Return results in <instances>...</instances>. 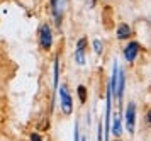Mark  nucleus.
Instances as JSON below:
<instances>
[{
    "label": "nucleus",
    "mask_w": 151,
    "mask_h": 141,
    "mask_svg": "<svg viewBox=\"0 0 151 141\" xmlns=\"http://www.w3.org/2000/svg\"><path fill=\"white\" fill-rule=\"evenodd\" d=\"M87 4H88V7H95L97 0H87Z\"/></svg>",
    "instance_id": "nucleus-14"
},
{
    "label": "nucleus",
    "mask_w": 151,
    "mask_h": 141,
    "mask_svg": "<svg viewBox=\"0 0 151 141\" xmlns=\"http://www.w3.org/2000/svg\"><path fill=\"white\" fill-rule=\"evenodd\" d=\"M92 46H93V51H95V54H100V53H102L104 44H102V41H100V39H93Z\"/></svg>",
    "instance_id": "nucleus-12"
},
{
    "label": "nucleus",
    "mask_w": 151,
    "mask_h": 141,
    "mask_svg": "<svg viewBox=\"0 0 151 141\" xmlns=\"http://www.w3.org/2000/svg\"><path fill=\"white\" fill-rule=\"evenodd\" d=\"M121 116H116L114 117V122H110V131L114 136H121Z\"/></svg>",
    "instance_id": "nucleus-9"
},
{
    "label": "nucleus",
    "mask_w": 151,
    "mask_h": 141,
    "mask_svg": "<svg viewBox=\"0 0 151 141\" xmlns=\"http://www.w3.org/2000/svg\"><path fill=\"white\" fill-rule=\"evenodd\" d=\"M116 141H121V140H116Z\"/></svg>",
    "instance_id": "nucleus-15"
},
{
    "label": "nucleus",
    "mask_w": 151,
    "mask_h": 141,
    "mask_svg": "<svg viewBox=\"0 0 151 141\" xmlns=\"http://www.w3.org/2000/svg\"><path fill=\"white\" fill-rule=\"evenodd\" d=\"M85 44H87V38H82L78 41V46H76V51H75V61L80 67L85 65Z\"/></svg>",
    "instance_id": "nucleus-7"
},
{
    "label": "nucleus",
    "mask_w": 151,
    "mask_h": 141,
    "mask_svg": "<svg viewBox=\"0 0 151 141\" xmlns=\"http://www.w3.org/2000/svg\"><path fill=\"white\" fill-rule=\"evenodd\" d=\"M58 92H60V101H61V109L65 114H71L73 112V101L66 85H58Z\"/></svg>",
    "instance_id": "nucleus-1"
},
{
    "label": "nucleus",
    "mask_w": 151,
    "mask_h": 141,
    "mask_svg": "<svg viewBox=\"0 0 151 141\" xmlns=\"http://www.w3.org/2000/svg\"><path fill=\"white\" fill-rule=\"evenodd\" d=\"M124 85H126V73L124 70H117V78H116V90H114V97L122 101L124 95Z\"/></svg>",
    "instance_id": "nucleus-5"
},
{
    "label": "nucleus",
    "mask_w": 151,
    "mask_h": 141,
    "mask_svg": "<svg viewBox=\"0 0 151 141\" xmlns=\"http://www.w3.org/2000/svg\"><path fill=\"white\" fill-rule=\"evenodd\" d=\"M39 44L42 49H49L53 44V33H51L48 24H42L39 27Z\"/></svg>",
    "instance_id": "nucleus-2"
},
{
    "label": "nucleus",
    "mask_w": 151,
    "mask_h": 141,
    "mask_svg": "<svg viewBox=\"0 0 151 141\" xmlns=\"http://www.w3.org/2000/svg\"><path fill=\"white\" fill-rule=\"evenodd\" d=\"M58 78H60V60H55V78H53V94L58 90Z\"/></svg>",
    "instance_id": "nucleus-10"
},
{
    "label": "nucleus",
    "mask_w": 151,
    "mask_h": 141,
    "mask_svg": "<svg viewBox=\"0 0 151 141\" xmlns=\"http://www.w3.org/2000/svg\"><path fill=\"white\" fill-rule=\"evenodd\" d=\"M126 128L131 134L134 133V128H136V104L134 102H129L126 107Z\"/></svg>",
    "instance_id": "nucleus-4"
},
{
    "label": "nucleus",
    "mask_w": 151,
    "mask_h": 141,
    "mask_svg": "<svg viewBox=\"0 0 151 141\" xmlns=\"http://www.w3.org/2000/svg\"><path fill=\"white\" fill-rule=\"evenodd\" d=\"M116 36H117V39H127L131 36V27L127 24H121V26L117 27Z\"/></svg>",
    "instance_id": "nucleus-8"
},
{
    "label": "nucleus",
    "mask_w": 151,
    "mask_h": 141,
    "mask_svg": "<svg viewBox=\"0 0 151 141\" xmlns=\"http://www.w3.org/2000/svg\"><path fill=\"white\" fill-rule=\"evenodd\" d=\"M137 53H139V44H137L136 41H131L129 44L124 48V58L129 61V63H132V61L136 60Z\"/></svg>",
    "instance_id": "nucleus-6"
},
{
    "label": "nucleus",
    "mask_w": 151,
    "mask_h": 141,
    "mask_svg": "<svg viewBox=\"0 0 151 141\" xmlns=\"http://www.w3.org/2000/svg\"><path fill=\"white\" fill-rule=\"evenodd\" d=\"M65 9H66V0H51V10H53V17H55V22L58 27L61 24Z\"/></svg>",
    "instance_id": "nucleus-3"
},
{
    "label": "nucleus",
    "mask_w": 151,
    "mask_h": 141,
    "mask_svg": "<svg viewBox=\"0 0 151 141\" xmlns=\"http://www.w3.org/2000/svg\"><path fill=\"white\" fill-rule=\"evenodd\" d=\"M76 92H78V99H80V102L83 104V102L87 101V88H85V85H78Z\"/></svg>",
    "instance_id": "nucleus-11"
},
{
    "label": "nucleus",
    "mask_w": 151,
    "mask_h": 141,
    "mask_svg": "<svg viewBox=\"0 0 151 141\" xmlns=\"http://www.w3.org/2000/svg\"><path fill=\"white\" fill-rule=\"evenodd\" d=\"M31 141H42L39 133H31Z\"/></svg>",
    "instance_id": "nucleus-13"
}]
</instances>
